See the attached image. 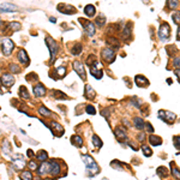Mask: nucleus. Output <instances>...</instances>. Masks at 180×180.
Segmentation results:
<instances>
[{
	"label": "nucleus",
	"instance_id": "obj_1",
	"mask_svg": "<svg viewBox=\"0 0 180 180\" xmlns=\"http://www.w3.org/2000/svg\"><path fill=\"white\" fill-rule=\"evenodd\" d=\"M82 160L84 161L85 167H87V169L89 171L90 175L94 177V175L98 172V166H97L96 161H95L90 155H82Z\"/></svg>",
	"mask_w": 180,
	"mask_h": 180
},
{
	"label": "nucleus",
	"instance_id": "obj_2",
	"mask_svg": "<svg viewBox=\"0 0 180 180\" xmlns=\"http://www.w3.org/2000/svg\"><path fill=\"white\" fill-rule=\"evenodd\" d=\"M46 43H47V46H48V48H49L52 61H54V60H55L54 59L55 55H57L58 52H59V46H58V43H57L52 37H46Z\"/></svg>",
	"mask_w": 180,
	"mask_h": 180
},
{
	"label": "nucleus",
	"instance_id": "obj_3",
	"mask_svg": "<svg viewBox=\"0 0 180 180\" xmlns=\"http://www.w3.org/2000/svg\"><path fill=\"white\" fill-rule=\"evenodd\" d=\"M15 48V43L10 38H4L1 41V51L5 55H10Z\"/></svg>",
	"mask_w": 180,
	"mask_h": 180
},
{
	"label": "nucleus",
	"instance_id": "obj_4",
	"mask_svg": "<svg viewBox=\"0 0 180 180\" xmlns=\"http://www.w3.org/2000/svg\"><path fill=\"white\" fill-rule=\"evenodd\" d=\"M158 118L161 120H163L165 122H168V124H173L175 119H177V115L172 112H168V111H160L158 112Z\"/></svg>",
	"mask_w": 180,
	"mask_h": 180
},
{
	"label": "nucleus",
	"instance_id": "obj_5",
	"mask_svg": "<svg viewBox=\"0 0 180 180\" xmlns=\"http://www.w3.org/2000/svg\"><path fill=\"white\" fill-rule=\"evenodd\" d=\"M101 57L106 62H113L115 60V52L113 48H105L101 52Z\"/></svg>",
	"mask_w": 180,
	"mask_h": 180
},
{
	"label": "nucleus",
	"instance_id": "obj_6",
	"mask_svg": "<svg viewBox=\"0 0 180 180\" xmlns=\"http://www.w3.org/2000/svg\"><path fill=\"white\" fill-rule=\"evenodd\" d=\"M12 166L16 168V169H23L25 166H27V162H25V160H24V157L23 156H21V155H15L13 156V158H12Z\"/></svg>",
	"mask_w": 180,
	"mask_h": 180
},
{
	"label": "nucleus",
	"instance_id": "obj_7",
	"mask_svg": "<svg viewBox=\"0 0 180 180\" xmlns=\"http://www.w3.org/2000/svg\"><path fill=\"white\" fill-rule=\"evenodd\" d=\"M169 35H171V28H169V25L167 23L161 24V27L158 28V36H160V38L162 41H166L169 37Z\"/></svg>",
	"mask_w": 180,
	"mask_h": 180
},
{
	"label": "nucleus",
	"instance_id": "obj_8",
	"mask_svg": "<svg viewBox=\"0 0 180 180\" xmlns=\"http://www.w3.org/2000/svg\"><path fill=\"white\" fill-rule=\"evenodd\" d=\"M98 67H100V64H98L97 60L90 66V73H91V76H94L96 79H101V78H102V75H103L102 70L98 68Z\"/></svg>",
	"mask_w": 180,
	"mask_h": 180
},
{
	"label": "nucleus",
	"instance_id": "obj_9",
	"mask_svg": "<svg viewBox=\"0 0 180 180\" xmlns=\"http://www.w3.org/2000/svg\"><path fill=\"white\" fill-rule=\"evenodd\" d=\"M114 135L117 137V139L119 141L120 143H124L126 139H127V132H126V128L124 126H119L114 130Z\"/></svg>",
	"mask_w": 180,
	"mask_h": 180
},
{
	"label": "nucleus",
	"instance_id": "obj_10",
	"mask_svg": "<svg viewBox=\"0 0 180 180\" xmlns=\"http://www.w3.org/2000/svg\"><path fill=\"white\" fill-rule=\"evenodd\" d=\"M73 68H75V71L79 75V77H81L83 81H85V79H87V72H85L84 66H83V64H82L81 61L76 60V61L73 62Z\"/></svg>",
	"mask_w": 180,
	"mask_h": 180
},
{
	"label": "nucleus",
	"instance_id": "obj_11",
	"mask_svg": "<svg viewBox=\"0 0 180 180\" xmlns=\"http://www.w3.org/2000/svg\"><path fill=\"white\" fill-rule=\"evenodd\" d=\"M79 23L84 27V29L85 31L89 34V36H94L95 35V32H96V30H95V25L89 22V21H85L84 18H79Z\"/></svg>",
	"mask_w": 180,
	"mask_h": 180
},
{
	"label": "nucleus",
	"instance_id": "obj_12",
	"mask_svg": "<svg viewBox=\"0 0 180 180\" xmlns=\"http://www.w3.org/2000/svg\"><path fill=\"white\" fill-rule=\"evenodd\" d=\"M0 81H1V83H2L5 87H7V88L12 87V85L15 84V82H16L15 77H13L11 73H4V75L1 76V78H0Z\"/></svg>",
	"mask_w": 180,
	"mask_h": 180
},
{
	"label": "nucleus",
	"instance_id": "obj_13",
	"mask_svg": "<svg viewBox=\"0 0 180 180\" xmlns=\"http://www.w3.org/2000/svg\"><path fill=\"white\" fill-rule=\"evenodd\" d=\"M58 10L61 13H65V15H75L77 12L76 8L68 4H60V5H58Z\"/></svg>",
	"mask_w": 180,
	"mask_h": 180
},
{
	"label": "nucleus",
	"instance_id": "obj_14",
	"mask_svg": "<svg viewBox=\"0 0 180 180\" xmlns=\"http://www.w3.org/2000/svg\"><path fill=\"white\" fill-rule=\"evenodd\" d=\"M48 174H52L54 177L60 174V163L57 160H51V162H49V173Z\"/></svg>",
	"mask_w": 180,
	"mask_h": 180
},
{
	"label": "nucleus",
	"instance_id": "obj_15",
	"mask_svg": "<svg viewBox=\"0 0 180 180\" xmlns=\"http://www.w3.org/2000/svg\"><path fill=\"white\" fill-rule=\"evenodd\" d=\"M52 132H53V135L54 136H57V137H61L62 135H64V128H62V126L58 124L57 121H53L52 122Z\"/></svg>",
	"mask_w": 180,
	"mask_h": 180
},
{
	"label": "nucleus",
	"instance_id": "obj_16",
	"mask_svg": "<svg viewBox=\"0 0 180 180\" xmlns=\"http://www.w3.org/2000/svg\"><path fill=\"white\" fill-rule=\"evenodd\" d=\"M135 82H136L137 87H139V88H145L147 85H149V81L142 75H137L135 77Z\"/></svg>",
	"mask_w": 180,
	"mask_h": 180
},
{
	"label": "nucleus",
	"instance_id": "obj_17",
	"mask_svg": "<svg viewBox=\"0 0 180 180\" xmlns=\"http://www.w3.org/2000/svg\"><path fill=\"white\" fill-rule=\"evenodd\" d=\"M16 10H17V6L13 4H10V2L0 4V11L1 12H15Z\"/></svg>",
	"mask_w": 180,
	"mask_h": 180
},
{
	"label": "nucleus",
	"instance_id": "obj_18",
	"mask_svg": "<svg viewBox=\"0 0 180 180\" xmlns=\"http://www.w3.org/2000/svg\"><path fill=\"white\" fill-rule=\"evenodd\" d=\"M17 57H18L19 62H22V65H28V64H29L30 59H29V57H28V54H27V52H25L24 49H21V51L18 52Z\"/></svg>",
	"mask_w": 180,
	"mask_h": 180
},
{
	"label": "nucleus",
	"instance_id": "obj_19",
	"mask_svg": "<svg viewBox=\"0 0 180 180\" xmlns=\"http://www.w3.org/2000/svg\"><path fill=\"white\" fill-rule=\"evenodd\" d=\"M46 92H47V90H46L43 84H37V85L34 87V94H35V96H37V97L45 96Z\"/></svg>",
	"mask_w": 180,
	"mask_h": 180
},
{
	"label": "nucleus",
	"instance_id": "obj_20",
	"mask_svg": "<svg viewBox=\"0 0 180 180\" xmlns=\"http://www.w3.org/2000/svg\"><path fill=\"white\" fill-rule=\"evenodd\" d=\"M149 143L154 147H160L162 144V138L160 136L151 135V136H149Z\"/></svg>",
	"mask_w": 180,
	"mask_h": 180
},
{
	"label": "nucleus",
	"instance_id": "obj_21",
	"mask_svg": "<svg viewBox=\"0 0 180 180\" xmlns=\"http://www.w3.org/2000/svg\"><path fill=\"white\" fill-rule=\"evenodd\" d=\"M35 156H36V158H37L40 162H42V163L48 160V152H47L46 150H40V151H37V154H36Z\"/></svg>",
	"mask_w": 180,
	"mask_h": 180
},
{
	"label": "nucleus",
	"instance_id": "obj_22",
	"mask_svg": "<svg viewBox=\"0 0 180 180\" xmlns=\"http://www.w3.org/2000/svg\"><path fill=\"white\" fill-rule=\"evenodd\" d=\"M65 75H66V68L65 67H57L54 73H53V77H54V79H59V78L65 77Z\"/></svg>",
	"mask_w": 180,
	"mask_h": 180
},
{
	"label": "nucleus",
	"instance_id": "obj_23",
	"mask_svg": "<svg viewBox=\"0 0 180 180\" xmlns=\"http://www.w3.org/2000/svg\"><path fill=\"white\" fill-rule=\"evenodd\" d=\"M84 95H85V97L87 98H90V100H94L95 97H96V92H95V90L91 88V85H85V92H84Z\"/></svg>",
	"mask_w": 180,
	"mask_h": 180
},
{
	"label": "nucleus",
	"instance_id": "obj_24",
	"mask_svg": "<svg viewBox=\"0 0 180 180\" xmlns=\"http://www.w3.org/2000/svg\"><path fill=\"white\" fill-rule=\"evenodd\" d=\"M37 171H38V174H40V175H42V174H48V173H49V162H43V163L37 168Z\"/></svg>",
	"mask_w": 180,
	"mask_h": 180
},
{
	"label": "nucleus",
	"instance_id": "obj_25",
	"mask_svg": "<svg viewBox=\"0 0 180 180\" xmlns=\"http://www.w3.org/2000/svg\"><path fill=\"white\" fill-rule=\"evenodd\" d=\"M71 143H72V145H75V147H82V144H83V139H82L81 136L75 135V136L71 137Z\"/></svg>",
	"mask_w": 180,
	"mask_h": 180
},
{
	"label": "nucleus",
	"instance_id": "obj_26",
	"mask_svg": "<svg viewBox=\"0 0 180 180\" xmlns=\"http://www.w3.org/2000/svg\"><path fill=\"white\" fill-rule=\"evenodd\" d=\"M52 96L54 97V98H58V100H66L67 98V95L66 94H64L62 91H60V90H52Z\"/></svg>",
	"mask_w": 180,
	"mask_h": 180
},
{
	"label": "nucleus",
	"instance_id": "obj_27",
	"mask_svg": "<svg viewBox=\"0 0 180 180\" xmlns=\"http://www.w3.org/2000/svg\"><path fill=\"white\" fill-rule=\"evenodd\" d=\"M133 122H135V127L137 128V130H143L144 128V120L142 119V118H139V117H136L135 119H133Z\"/></svg>",
	"mask_w": 180,
	"mask_h": 180
},
{
	"label": "nucleus",
	"instance_id": "obj_28",
	"mask_svg": "<svg viewBox=\"0 0 180 180\" xmlns=\"http://www.w3.org/2000/svg\"><path fill=\"white\" fill-rule=\"evenodd\" d=\"M84 12H85V15L88 16V17H92V16H95V6L94 5H87L85 7H84Z\"/></svg>",
	"mask_w": 180,
	"mask_h": 180
},
{
	"label": "nucleus",
	"instance_id": "obj_29",
	"mask_svg": "<svg viewBox=\"0 0 180 180\" xmlns=\"http://www.w3.org/2000/svg\"><path fill=\"white\" fill-rule=\"evenodd\" d=\"M156 173L161 177V178H166L168 175V169L165 167V166H160L157 169H156Z\"/></svg>",
	"mask_w": 180,
	"mask_h": 180
},
{
	"label": "nucleus",
	"instance_id": "obj_30",
	"mask_svg": "<svg viewBox=\"0 0 180 180\" xmlns=\"http://www.w3.org/2000/svg\"><path fill=\"white\" fill-rule=\"evenodd\" d=\"M2 152H4V155H5V156H10V155H11V145H10L8 141H4Z\"/></svg>",
	"mask_w": 180,
	"mask_h": 180
},
{
	"label": "nucleus",
	"instance_id": "obj_31",
	"mask_svg": "<svg viewBox=\"0 0 180 180\" xmlns=\"http://www.w3.org/2000/svg\"><path fill=\"white\" fill-rule=\"evenodd\" d=\"M81 53H82V45L76 43V45L71 48V54H73V55H78V54H81Z\"/></svg>",
	"mask_w": 180,
	"mask_h": 180
},
{
	"label": "nucleus",
	"instance_id": "obj_32",
	"mask_svg": "<svg viewBox=\"0 0 180 180\" xmlns=\"http://www.w3.org/2000/svg\"><path fill=\"white\" fill-rule=\"evenodd\" d=\"M92 144L96 147V148H101L102 145H103V143H102V141H101V138L97 136V135H94L92 136Z\"/></svg>",
	"mask_w": 180,
	"mask_h": 180
},
{
	"label": "nucleus",
	"instance_id": "obj_33",
	"mask_svg": "<svg viewBox=\"0 0 180 180\" xmlns=\"http://www.w3.org/2000/svg\"><path fill=\"white\" fill-rule=\"evenodd\" d=\"M131 32H132V24H131V23H128V24L125 27L124 31H122V36H124L125 38H127V37H130V36H131Z\"/></svg>",
	"mask_w": 180,
	"mask_h": 180
},
{
	"label": "nucleus",
	"instance_id": "obj_34",
	"mask_svg": "<svg viewBox=\"0 0 180 180\" xmlns=\"http://www.w3.org/2000/svg\"><path fill=\"white\" fill-rule=\"evenodd\" d=\"M38 113H40L42 117H51V114H52V112H51L48 108H46L45 106H41V107L38 108Z\"/></svg>",
	"mask_w": 180,
	"mask_h": 180
},
{
	"label": "nucleus",
	"instance_id": "obj_35",
	"mask_svg": "<svg viewBox=\"0 0 180 180\" xmlns=\"http://www.w3.org/2000/svg\"><path fill=\"white\" fill-rule=\"evenodd\" d=\"M19 95L24 98V100H29L30 96H29V92H28V90L27 88L24 87V85H22V87H19Z\"/></svg>",
	"mask_w": 180,
	"mask_h": 180
},
{
	"label": "nucleus",
	"instance_id": "obj_36",
	"mask_svg": "<svg viewBox=\"0 0 180 180\" xmlns=\"http://www.w3.org/2000/svg\"><path fill=\"white\" fill-rule=\"evenodd\" d=\"M21 180H32V174L31 171H24L21 174Z\"/></svg>",
	"mask_w": 180,
	"mask_h": 180
},
{
	"label": "nucleus",
	"instance_id": "obj_37",
	"mask_svg": "<svg viewBox=\"0 0 180 180\" xmlns=\"http://www.w3.org/2000/svg\"><path fill=\"white\" fill-rule=\"evenodd\" d=\"M7 27L12 30V31H18V30H21V28H22L21 23H18V22H12V23H10Z\"/></svg>",
	"mask_w": 180,
	"mask_h": 180
},
{
	"label": "nucleus",
	"instance_id": "obj_38",
	"mask_svg": "<svg viewBox=\"0 0 180 180\" xmlns=\"http://www.w3.org/2000/svg\"><path fill=\"white\" fill-rule=\"evenodd\" d=\"M105 23H106V17L103 15H98V17L96 18V24L98 27H102V25H105Z\"/></svg>",
	"mask_w": 180,
	"mask_h": 180
},
{
	"label": "nucleus",
	"instance_id": "obj_39",
	"mask_svg": "<svg viewBox=\"0 0 180 180\" xmlns=\"http://www.w3.org/2000/svg\"><path fill=\"white\" fill-rule=\"evenodd\" d=\"M175 163L174 162H171V167H172V173H173V175L177 178V179H179V169H178V167H175L174 166Z\"/></svg>",
	"mask_w": 180,
	"mask_h": 180
},
{
	"label": "nucleus",
	"instance_id": "obj_40",
	"mask_svg": "<svg viewBox=\"0 0 180 180\" xmlns=\"http://www.w3.org/2000/svg\"><path fill=\"white\" fill-rule=\"evenodd\" d=\"M107 43H108V45H112L114 48H118V47H119V41H118L117 38H114V37H111V38H108Z\"/></svg>",
	"mask_w": 180,
	"mask_h": 180
},
{
	"label": "nucleus",
	"instance_id": "obj_41",
	"mask_svg": "<svg viewBox=\"0 0 180 180\" xmlns=\"http://www.w3.org/2000/svg\"><path fill=\"white\" fill-rule=\"evenodd\" d=\"M142 150H143L144 155H145V156H148V157H150V156L152 155V150L150 149L148 145H145V144H144V145H142Z\"/></svg>",
	"mask_w": 180,
	"mask_h": 180
},
{
	"label": "nucleus",
	"instance_id": "obj_42",
	"mask_svg": "<svg viewBox=\"0 0 180 180\" xmlns=\"http://www.w3.org/2000/svg\"><path fill=\"white\" fill-rule=\"evenodd\" d=\"M85 112H87L88 114H91V115H95V114H96V109H95V107L91 106V105H88V106L85 107Z\"/></svg>",
	"mask_w": 180,
	"mask_h": 180
},
{
	"label": "nucleus",
	"instance_id": "obj_43",
	"mask_svg": "<svg viewBox=\"0 0 180 180\" xmlns=\"http://www.w3.org/2000/svg\"><path fill=\"white\" fill-rule=\"evenodd\" d=\"M10 70H11L12 73H19V72H21L19 66H17V65H15V64H11V65H10Z\"/></svg>",
	"mask_w": 180,
	"mask_h": 180
},
{
	"label": "nucleus",
	"instance_id": "obj_44",
	"mask_svg": "<svg viewBox=\"0 0 180 180\" xmlns=\"http://www.w3.org/2000/svg\"><path fill=\"white\" fill-rule=\"evenodd\" d=\"M28 167L30 168V171H35V169H37V168H38L37 163H36L34 160H30V162L28 163Z\"/></svg>",
	"mask_w": 180,
	"mask_h": 180
},
{
	"label": "nucleus",
	"instance_id": "obj_45",
	"mask_svg": "<svg viewBox=\"0 0 180 180\" xmlns=\"http://www.w3.org/2000/svg\"><path fill=\"white\" fill-rule=\"evenodd\" d=\"M177 47L175 46H168V47H166V51H167V53H168V55H173V52L175 51L177 52Z\"/></svg>",
	"mask_w": 180,
	"mask_h": 180
},
{
	"label": "nucleus",
	"instance_id": "obj_46",
	"mask_svg": "<svg viewBox=\"0 0 180 180\" xmlns=\"http://www.w3.org/2000/svg\"><path fill=\"white\" fill-rule=\"evenodd\" d=\"M167 5H168V7H169L171 10H173V8H175V7L178 6V1H174V0H169V1L167 2Z\"/></svg>",
	"mask_w": 180,
	"mask_h": 180
},
{
	"label": "nucleus",
	"instance_id": "obj_47",
	"mask_svg": "<svg viewBox=\"0 0 180 180\" xmlns=\"http://www.w3.org/2000/svg\"><path fill=\"white\" fill-rule=\"evenodd\" d=\"M144 127L147 128V131H148V132H150V133H152V132H154V127L151 126V124H150V122L144 124Z\"/></svg>",
	"mask_w": 180,
	"mask_h": 180
},
{
	"label": "nucleus",
	"instance_id": "obj_48",
	"mask_svg": "<svg viewBox=\"0 0 180 180\" xmlns=\"http://www.w3.org/2000/svg\"><path fill=\"white\" fill-rule=\"evenodd\" d=\"M174 147H175L177 149H179V147H180V137L179 136H175V137H174Z\"/></svg>",
	"mask_w": 180,
	"mask_h": 180
},
{
	"label": "nucleus",
	"instance_id": "obj_49",
	"mask_svg": "<svg viewBox=\"0 0 180 180\" xmlns=\"http://www.w3.org/2000/svg\"><path fill=\"white\" fill-rule=\"evenodd\" d=\"M179 16H180L179 12H177L175 15H173V19H174V23H177V24H179Z\"/></svg>",
	"mask_w": 180,
	"mask_h": 180
},
{
	"label": "nucleus",
	"instance_id": "obj_50",
	"mask_svg": "<svg viewBox=\"0 0 180 180\" xmlns=\"http://www.w3.org/2000/svg\"><path fill=\"white\" fill-rule=\"evenodd\" d=\"M101 114H102L106 119H108V118H109V112H108V109H103V111L101 112Z\"/></svg>",
	"mask_w": 180,
	"mask_h": 180
},
{
	"label": "nucleus",
	"instance_id": "obj_51",
	"mask_svg": "<svg viewBox=\"0 0 180 180\" xmlns=\"http://www.w3.org/2000/svg\"><path fill=\"white\" fill-rule=\"evenodd\" d=\"M174 65L177 66V68H179V58H175L174 59Z\"/></svg>",
	"mask_w": 180,
	"mask_h": 180
},
{
	"label": "nucleus",
	"instance_id": "obj_52",
	"mask_svg": "<svg viewBox=\"0 0 180 180\" xmlns=\"http://www.w3.org/2000/svg\"><path fill=\"white\" fill-rule=\"evenodd\" d=\"M27 154H28V156H29V157H32V156H34V151H32V150H30V149H28Z\"/></svg>",
	"mask_w": 180,
	"mask_h": 180
},
{
	"label": "nucleus",
	"instance_id": "obj_53",
	"mask_svg": "<svg viewBox=\"0 0 180 180\" xmlns=\"http://www.w3.org/2000/svg\"><path fill=\"white\" fill-rule=\"evenodd\" d=\"M144 138H145V135H144V133H141V135H139V137H138V139H139V141H144Z\"/></svg>",
	"mask_w": 180,
	"mask_h": 180
},
{
	"label": "nucleus",
	"instance_id": "obj_54",
	"mask_svg": "<svg viewBox=\"0 0 180 180\" xmlns=\"http://www.w3.org/2000/svg\"><path fill=\"white\" fill-rule=\"evenodd\" d=\"M49 21H51L52 23H55V22H57V19H55L54 17H51V18H49Z\"/></svg>",
	"mask_w": 180,
	"mask_h": 180
},
{
	"label": "nucleus",
	"instance_id": "obj_55",
	"mask_svg": "<svg viewBox=\"0 0 180 180\" xmlns=\"http://www.w3.org/2000/svg\"><path fill=\"white\" fill-rule=\"evenodd\" d=\"M175 75H177V78H179V68H177V71H175Z\"/></svg>",
	"mask_w": 180,
	"mask_h": 180
}]
</instances>
